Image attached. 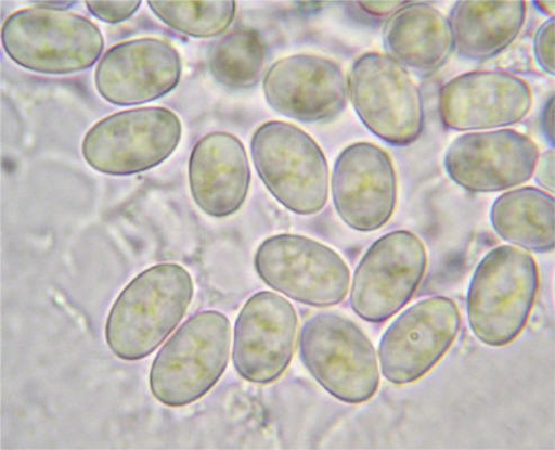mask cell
Returning a JSON list of instances; mask_svg holds the SVG:
<instances>
[{"instance_id":"cell-1","label":"cell","mask_w":555,"mask_h":450,"mask_svg":"<svg viewBox=\"0 0 555 450\" xmlns=\"http://www.w3.org/2000/svg\"><path fill=\"white\" fill-rule=\"evenodd\" d=\"M194 295L189 270L173 262L143 270L116 297L105 324L109 350L127 362L152 355L186 314Z\"/></svg>"},{"instance_id":"cell-27","label":"cell","mask_w":555,"mask_h":450,"mask_svg":"<svg viewBox=\"0 0 555 450\" xmlns=\"http://www.w3.org/2000/svg\"><path fill=\"white\" fill-rule=\"evenodd\" d=\"M554 108V97H552L544 105L540 117L542 133L551 147L555 146Z\"/></svg>"},{"instance_id":"cell-8","label":"cell","mask_w":555,"mask_h":450,"mask_svg":"<svg viewBox=\"0 0 555 450\" xmlns=\"http://www.w3.org/2000/svg\"><path fill=\"white\" fill-rule=\"evenodd\" d=\"M183 127L177 113L139 107L114 113L86 133L81 154L96 171L130 176L167 160L181 143Z\"/></svg>"},{"instance_id":"cell-28","label":"cell","mask_w":555,"mask_h":450,"mask_svg":"<svg viewBox=\"0 0 555 450\" xmlns=\"http://www.w3.org/2000/svg\"><path fill=\"white\" fill-rule=\"evenodd\" d=\"M405 3H360L359 7L367 14L372 16H387L390 17L395 14L399 9H401Z\"/></svg>"},{"instance_id":"cell-25","label":"cell","mask_w":555,"mask_h":450,"mask_svg":"<svg viewBox=\"0 0 555 450\" xmlns=\"http://www.w3.org/2000/svg\"><path fill=\"white\" fill-rule=\"evenodd\" d=\"M85 5L100 21L116 24L132 17L141 7V2H87Z\"/></svg>"},{"instance_id":"cell-21","label":"cell","mask_w":555,"mask_h":450,"mask_svg":"<svg viewBox=\"0 0 555 450\" xmlns=\"http://www.w3.org/2000/svg\"><path fill=\"white\" fill-rule=\"evenodd\" d=\"M490 223L504 242L522 250L548 254L555 246V203L547 192L526 187L496 197Z\"/></svg>"},{"instance_id":"cell-12","label":"cell","mask_w":555,"mask_h":450,"mask_svg":"<svg viewBox=\"0 0 555 450\" xmlns=\"http://www.w3.org/2000/svg\"><path fill=\"white\" fill-rule=\"evenodd\" d=\"M539 156L537 143L516 130L467 132L448 147L444 168L466 192L496 193L528 183Z\"/></svg>"},{"instance_id":"cell-11","label":"cell","mask_w":555,"mask_h":450,"mask_svg":"<svg viewBox=\"0 0 555 450\" xmlns=\"http://www.w3.org/2000/svg\"><path fill=\"white\" fill-rule=\"evenodd\" d=\"M461 329V313L450 297L433 296L404 310L378 345L383 375L395 385L426 376L448 353Z\"/></svg>"},{"instance_id":"cell-3","label":"cell","mask_w":555,"mask_h":450,"mask_svg":"<svg viewBox=\"0 0 555 450\" xmlns=\"http://www.w3.org/2000/svg\"><path fill=\"white\" fill-rule=\"evenodd\" d=\"M231 323L216 310L189 318L164 345L150 373L154 398L169 408L190 406L208 395L223 375Z\"/></svg>"},{"instance_id":"cell-13","label":"cell","mask_w":555,"mask_h":450,"mask_svg":"<svg viewBox=\"0 0 555 450\" xmlns=\"http://www.w3.org/2000/svg\"><path fill=\"white\" fill-rule=\"evenodd\" d=\"M298 324L297 310L282 295L261 291L249 297L233 330L237 373L260 385L278 381L294 358Z\"/></svg>"},{"instance_id":"cell-15","label":"cell","mask_w":555,"mask_h":450,"mask_svg":"<svg viewBox=\"0 0 555 450\" xmlns=\"http://www.w3.org/2000/svg\"><path fill=\"white\" fill-rule=\"evenodd\" d=\"M331 183L336 213L350 229L376 231L396 211V168L385 150L373 143L346 146L335 162Z\"/></svg>"},{"instance_id":"cell-18","label":"cell","mask_w":555,"mask_h":450,"mask_svg":"<svg viewBox=\"0 0 555 450\" xmlns=\"http://www.w3.org/2000/svg\"><path fill=\"white\" fill-rule=\"evenodd\" d=\"M251 170L243 142L228 132H212L196 142L189 162L192 197L203 214L233 216L250 189Z\"/></svg>"},{"instance_id":"cell-22","label":"cell","mask_w":555,"mask_h":450,"mask_svg":"<svg viewBox=\"0 0 555 450\" xmlns=\"http://www.w3.org/2000/svg\"><path fill=\"white\" fill-rule=\"evenodd\" d=\"M267 48L251 28H237L212 48L209 67L214 78L230 89L255 87L264 68Z\"/></svg>"},{"instance_id":"cell-4","label":"cell","mask_w":555,"mask_h":450,"mask_svg":"<svg viewBox=\"0 0 555 450\" xmlns=\"http://www.w3.org/2000/svg\"><path fill=\"white\" fill-rule=\"evenodd\" d=\"M2 43L20 67L55 76L90 69L105 46L100 28L89 18L36 5L8 17Z\"/></svg>"},{"instance_id":"cell-6","label":"cell","mask_w":555,"mask_h":450,"mask_svg":"<svg viewBox=\"0 0 555 450\" xmlns=\"http://www.w3.org/2000/svg\"><path fill=\"white\" fill-rule=\"evenodd\" d=\"M299 349L307 371L335 399L361 404L376 395V351L354 321L334 312L312 316L301 327Z\"/></svg>"},{"instance_id":"cell-14","label":"cell","mask_w":555,"mask_h":450,"mask_svg":"<svg viewBox=\"0 0 555 450\" xmlns=\"http://www.w3.org/2000/svg\"><path fill=\"white\" fill-rule=\"evenodd\" d=\"M532 107L528 81L501 70L462 74L442 87L438 101L443 126L466 133L515 126Z\"/></svg>"},{"instance_id":"cell-10","label":"cell","mask_w":555,"mask_h":450,"mask_svg":"<svg viewBox=\"0 0 555 450\" xmlns=\"http://www.w3.org/2000/svg\"><path fill=\"white\" fill-rule=\"evenodd\" d=\"M427 263V252L417 234L397 230L377 239L356 269L350 307L364 321L389 320L414 297Z\"/></svg>"},{"instance_id":"cell-9","label":"cell","mask_w":555,"mask_h":450,"mask_svg":"<svg viewBox=\"0 0 555 450\" xmlns=\"http://www.w3.org/2000/svg\"><path fill=\"white\" fill-rule=\"evenodd\" d=\"M254 265L260 280L306 306L328 308L348 294L349 268L339 254L317 240L281 233L262 242Z\"/></svg>"},{"instance_id":"cell-20","label":"cell","mask_w":555,"mask_h":450,"mask_svg":"<svg viewBox=\"0 0 555 450\" xmlns=\"http://www.w3.org/2000/svg\"><path fill=\"white\" fill-rule=\"evenodd\" d=\"M526 15L525 2H456L448 17L454 51L469 62H487L515 42Z\"/></svg>"},{"instance_id":"cell-17","label":"cell","mask_w":555,"mask_h":450,"mask_svg":"<svg viewBox=\"0 0 555 450\" xmlns=\"http://www.w3.org/2000/svg\"><path fill=\"white\" fill-rule=\"evenodd\" d=\"M182 60L170 43L142 38L112 47L95 73L99 94L116 106H133L159 100L177 88Z\"/></svg>"},{"instance_id":"cell-23","label":"cell","mask_w":555,"mask_h":450,"mask_svg":"<svg viewBox=\"0 0 555 450\" xmlns=\"http://www.w3.org/2000/svg\"><path fill=\"white\" fill-rule=\"evenodd\" d=\"M152 12L167 26L196 39L222 35L235 20L236 2H149Z\"/></svg>"},{"instance_id":"cell-26","label":"cell","mask_w":555,"mask_h":450,"mask_svg":"<svg viewBox=\"0 0 555 450\" xmlns=\"http://www.w3.org/2000/svg\"><path fill=\"white\" fill-rule=\"evenodd\" d=\"M554 165H555V154L554 147H550L543 154H540L533 177L537 180V183L540 188L550 193H554Z\"/></svg>"},{"instance_id":"cell-29","label":"cell","mask_w":555,"mask_h":450,"mask_svg":"<svg viewBox=\"0 0 555 450\" xmlns=\"http://www.w3.org/2000/svg\"><path fill=\"white\" fill-rule=\"evenodd\" d=\"M533 5L539 12L547 16L548 18L554 17L555 3L551 2H535Z\"/></svg>"},{"instance_id":"cell-5","label":"cell","mask_w":555,"mask_h":450,"mask_svg":"<svg viewBox=\"0 0 555 450\" xmlns=\"http://www.w3.org/2000/svg\"><path fill=\"white\" fill-rule=\"evenodd\" d=\"M250 150L262 183L288 211L306 217L323 211L331 170L311 136L295 125L271 121L255 131Z\"/></svg>"},{"instance_id":"cell-19","label":"cell","mask_w":555,"mask_h":450,"mask_svg":"<svg viewBox=\"0 0 555 450\" xmlns=\"http://www.w3.org/2000/svg\"><path fill=\"white\" fill-rule=\"evenodd\" d=\"M385 48L405 68L441 69L454 52L449 18L429 3H405L386 24Z\"/></svg>"},{"instance_id":"cell-24","label":"cell","mask_w":555,"mask_h":450,"mask_svg":"<svg viewBox=\"0 0 555 450\" xmlns=\"http://www.w3.org/2000/svg\"><path fill=\"white\" fill-rule=\"evenodd\" d=\"M555 21L554 17L547 18L539 28L534 36L533 50L539 67L550 76H554V40H555Z\"/></svg>"},{"instance_id":"cell-16","label":"cell","mask_w":555,"mask_h":450,"mask_svg":"<svg viewBox=\"0 0 555 450\" xmlns=\"http://www.w3.org/2000/svg\"><path fill=\"white\" fill-rule=\"evenodd\" d=\"M262 90L276 113L302 124L333 121L347 106V80L334 60L309 53L280 59Z\"/></svg>"},{"instance_id":"cell-7","label":"cell","mask_w":555,"mask_h":450,"mask_svg":"<svg viewBox=\"0 0 555 450\" xmlns=\"http://www.w3.org/2000/svg\"><path fill=\"white\" fill-rule=\"evenodd\" d=\"M347 89L361 123L379 140L406 146L422 137L426 119L422 90L388 53L359 56L350 69Z\"/></svg>"},{"instance_id":"cell-2","label":"cell","mask_w":555,"mask_h":450,"mask_svg":"<svg viewBox=\"0 0 555 450\" xmlns=\"http://www.w3.org/2000/svg\"><path fill=\"white\" fill-rule=\"evenodd\" d=\"M539 286V267L529 252L512 245L490 250L466 295L467 320L476 338L490 347L514 343L530 320Z\"/></svg>"}]
</instances>
